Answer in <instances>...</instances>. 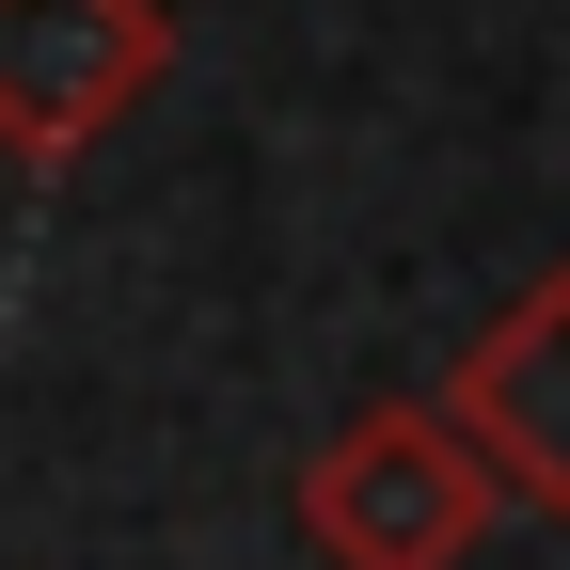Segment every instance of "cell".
Returning a JSON list of instances; mask_svg holds the SVG:
<instances>
[{"label":"cell","instance_id":"obj_2","mask_svg":"<svg viewBox=\"0 0 570 570\" xmlns=\"http://www.w3.org/2000/svg\"><path fill=\"white\" fill-rule=\"evenodd\" d=\"M428 412L460 428V460L491 475V508L570 523V269H523L508 302L444 348Z\"/></svg>","mask_w":570,"mask_h":570},{"label":"cell","instance_id":"obj_1","mask_svg":"<svg viewBox=\"0 0 570 570\" xmlns=\"http://www.w3.org/2000/svg\"><path fill=\"white\" fill-rule=\"evenodd\" d=\"M285 523H302L317 570H475V539L508 508H491V475L460 460V428L428 396H381V412H348L333 444L302 460Z\"/></svg>","mask_w":570,"mask_h":570},{"label":"cell","instance_id":"obj_3","mask_svg":"<svg viewBox=\"0 0 570 570\" xmlns=\"http://www.w3.org/2000/svg\"><path fill=\"white\" fill-rule=\"evenodd\" d=\"M175 80V0H0V159L63 175Z\"/></svg>","mask_w":570,"mask_h":570}]
</instances>
